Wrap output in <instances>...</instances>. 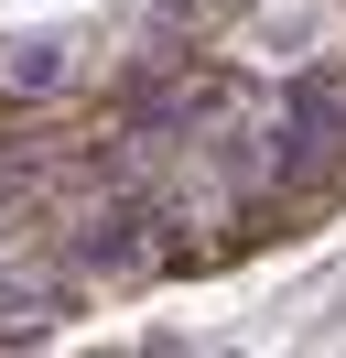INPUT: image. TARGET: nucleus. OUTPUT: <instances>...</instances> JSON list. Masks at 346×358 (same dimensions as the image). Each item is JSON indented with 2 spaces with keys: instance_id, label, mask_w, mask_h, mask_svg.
<instances>
[{
  "instance_id": "f257e3e1",
  "label": "nucleus",
  "mask_w": 346,
  "mask_h": 358,
  "mask_svg": "<svg viewBox=\"0 0 346 358\" xmlns=\"http://www.w3.org/2000/svg\"><path fill=\"white\" fill-rule=\"evenodd\" d=\"M0 76H11L22 98H54V87H76V44H65V33H22V44L0 55Z\"/></svg>"
},
{
  "instance_id": "f03ea898",
  "label": "nucleus",
  "mask_w": 346,
  "mask_h": 358,
  "mask_svg": "<svg viewBox=\"0 0 346 358\" xmlns=\"http://www.w3.org/2000/svg\"><path fill=\"white\" fill-rule=\"evenodd\" d=\"M54 315V282H0V336H43Z\"/></svg>"
}]
</instances>
